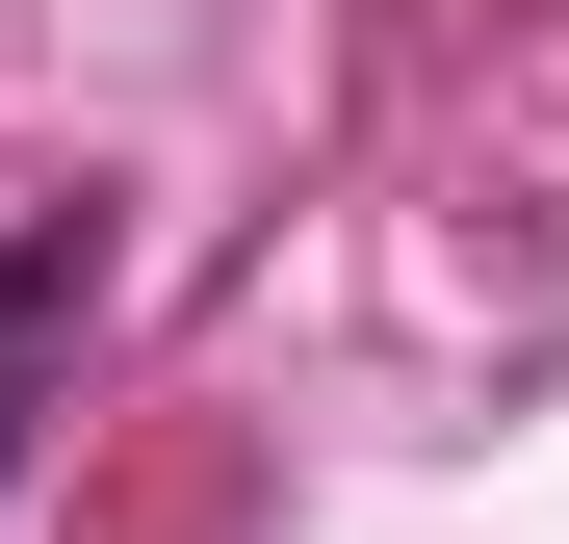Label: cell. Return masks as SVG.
<instances>
[{"label": "cell", "instance_id": "1", "mask_svg": "<svg viewBox=\"0 0 569 544\" xmlns=\"http://www.w3.org/2000/svg\"><path fill=\"white\" fill-rule=\"evenodd\" d=\"M78 311H104V234H27V259H0V467H27V415H52Z\"/></svg>", "mask_w": 569, "mask_h": 544}]
</instances>
